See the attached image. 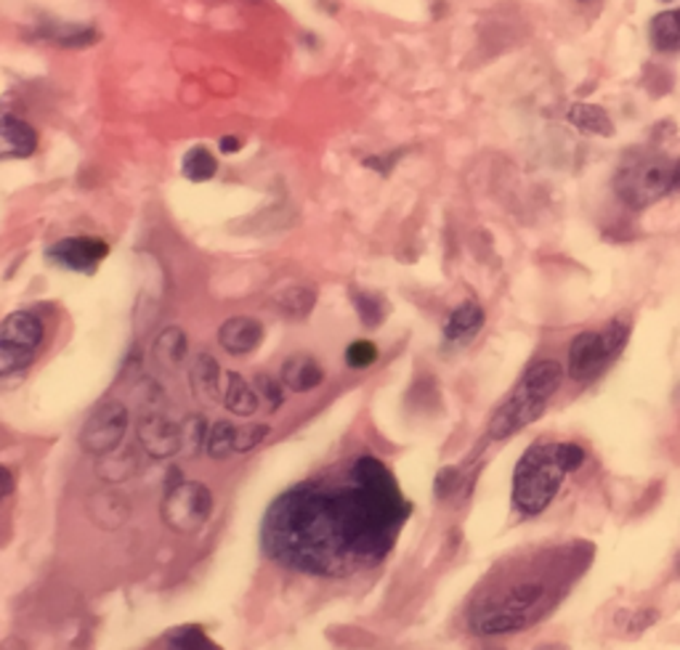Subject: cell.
<instances>
[{
	"mask_svg": "<svg viewBox=\"0 0 680 650\" xmlns=\"http://www.w3.org/2000/svg\"><path fill=\"white\" fill-rule=\"evenodd\" d=\"M259 391L242 378V374L229 372L226 374V391H224V404L231 415L237 417H250L259 409Z\"/></svg>",
	"mask_w": 680,
	"mask_h": 650,
	"instance_id": "17",
	"label": "cell"
},
{
	"mask_svg": "<svg viewBox=\"0 0 680 650\" xmlns=\"http://www.w3.org/2000/svg\"><path fill=\"white\" fill-rule=\"evenodd\" d=\"M566 468L558 457V444L540 438L524 451L513 470V505L524 515H540L556 499Z\"/></svg>",
	"mask_w": 680,
	"mask_h": 650,
	"instance_id": "5",
	"label": "cell"
},
{
	"mask_svg": "<svg viewBox=\"0 0 680 650\" xmlns=\"http://www.w3.org/2000/svg\"><path fill=\"white\" fill-rule=\"evenodd\" d=\"M38 149V133L25 120L14 117L11 112L3 115V152L0 157L3 160H22L35 154Z\"/></svg>",
	"mask_w": 680,
	"mask_h": 650,
	"instance_id": "15",
	"label": "cell"
},
{
	"mask_svg": "<svg viewBox=\"0 0 680 650\" xmlns=\"http://www.w3.org/2000/svg\"><path fill=\"white\" fill-rule=\"evenodd\" d=\"M136 433H139V444L144 446L149 455L158 459L176 455L184 446L181 428H178L176 422H171L168 417L160 415V411H149V415L141 417Z\"/></svg>",
	"mask_w": 680,
	"mask_h": 650,
	"instance_id": "11",
	"label": "cell"
},
{
	"mask_svg": "<svg viewBox=\"0 0 680 650\" xmlns=\"http://www.w3.org/2000/svg\"><path fill=\"white\" fill-rule=\"evenodd\" d=\"M237 431H240V428H235L226 420L213 422L211 431H207V441H205L207 457L226 459L231 451H237Z\"/></svg>",
	"mask_w": 680,
	"mask_h": 650,
	"instance_id": "22",
	"label": "cell"
},
{
	"mask_svg": "<svg viewBox=\"0 0 680 650\" xmlns=\"http://www.w3.org/2000/svg\"><path fill=\"white\" fill-rule=\"evenodd\" d=\"M168 650H224L211 637L205 635V629L197 624H184L168 635Z\"/></svg>",
	"mask_w": 680,
	"mask_h": 650,
	"instance_id": "23",
	"label": "cell"
},
{
	"mask_svg": "<svg viewBox=\"0 0 680 650\" xmlns=\"http://www.w3.org/2000/svg\"><path fill=\"white\" fill-rule=\"evenodd\" d=\"M556 606V589L545 576H513L494 582L470 608V624L479 635L498 637L521 632L540 622Z\"/></svg>",
	"mask_w": 680,
	"mask_h": 650,
	"instance_id": "2",
	"label": "cell"
},
{
	"mask_svg": "<svg viewBox=\"0 0 680 650\" xmlns=\"http://www.w3.org/2000/svg\"><path fill=\"white\" fill-rule=\"evenodd\" d=\"M410 510L391 470L375 457H356L279 494L261 526V547L290 571L349 576L393 550Z\"/></svg>",
	"mask_w": 680,
	"mask_h": 650,
	"instance_id": "1",
	"label": "cell"
},
{
	"mask_svg": "<svg viewBox=\"0 0 680 650\" xmlns=\"http://www.w3.org/2000/svg\"><path fill=\"white\" fill-rule=\"evenodd\" d=\"M277 303H279V308H282V311L288 314V316L303 319V316L312 314V308H314V303H316V295H314V290H308V288H290V290H285L282 295L277 297Z\"/></svg>",
	"mask_w": 680,
	"mask_h": 650,
	"instance_id": "25",
	"label": "cell"
},
{
	"mask_svg": "<svg viewBox=\"0 0 680 650\" xmlns=\"http://www.w3.org/2000/svg\"><path fill=\"white\" fill-rule=\"evenodd\" d=\"M261 340H264V324L253 319V316H231L218 330L221 348L235 356L253 354L261 345Z\"/></svg>",
	"mask_w": 680,
	"mask_h": 650,
	"instance_id": "12",
	"label": "cell"
},
{
	"mask_svg": "<svg viewBox=\"0 0 680 650\" xmlns=\"http://www.w3.org/2000/svg\"><path fill=\"white\" fill-rule=\"evenodd\" d=\"M282 385L285 383H277V380L268 378V374H259V378H255V391H259V396L266 398L268 409L272 411H277L285 404Z\"/></svg>",
	"mask_w": 680,
	"mask_h": 650,
	"instance_id": "30",
	"label": "cell"
},
{
	"mask_svg": "<svg viewBox=\"0 0 680 650\" xmlns=\"http://www.w3.org/2000/svg\"><path fill=\"white\" fill-rule=\"evenodd\" d=\"M43 321L33 311H14L5 316L3 330H0V374L9 378V374L29 367L43 343Z\"/></svg>",
	"mask_w": 680,
	"mask_h": 650,
	"instance_id": "6",
	"label": "cell"
},
{
	"mask_svg": "<svg viewBox=\"0 0 680 650\" xmlns=\"http://www.w3.org/2000/svg\"><path fill=\"white\" fill-rule=\"evenodd\" d=\"M375 361H378V348H375V343H369V340H354V343L345 348V364H349L351 369H367L373 367Z\"/></svg>",
	"mask_w": 680,
	"mask_h": 650,
	"instance_id": "28",
	"label": "cell"
},
{
	"mask_svg": "<svg viewBox=\"0 0 680 650\" xmlns=\"http://www.w3.org/2000/svg\"><path fill=\"white\" fill-rule=\"evenodd\" d=\"M218 146H221V152H224V154L240 152V149H242V139H240V136H224Z\"/></svg>",
	"mask_w": 680,
	"mask_h": 650,
	"instance_id": "34",
	"label": "cell"
},
{
	"mask_svg": "<svg viewBox=\"0 0 680 650\" xmlns=\"http://www.w3.org/2000/svg\"><path fill=\"white\" fill-rule=\"evenodd\" d=\"M43 38L53 40L59 46H91L93 40L99 38L93 29L86 27H53V29H43Z\"/></svg>",
	"mask_w": 680,
	"mask_h": 650,
	"instance_id": "26",
	"label": "cell"
},
{
	"mask_svg": "<svg viewBox=\"0 0 680 650\" xmlns=\"http://www.w3.org/2000/svg\"><path fill=\"white\" fill-rule=\"evenodd\" d=\"M125 464H139L134 459V455H115V451H112V455H106V459L104 462H101V468H99V473L104 475L106 481H125L128 479V475H134V470L136 468H125Z\"/></svg>",
	"mask_w": 680,
	"mask_h": 650,
	"instance_id": "29",
	"label": "cell"
},
{
	"mask_svg": "<svg viewBox=\"0 0 680 650\" xmlns=\"http://www.w3.org/2000/svg\"><path fill=\"white\" fill-rule=\"evenodd\" d=\"M351 301H354L356 314H360V319L365 321L369 330L380 327V321L386 319V301L380 295H375V292L354 290L351 292Z\"/></svg>",
	"mask_w": 680,
	"mask_h": 650,
	"instance_id": "24",
	"label": "cell"
},
{
	"mask_svg": "<svg viewBox=\"0 0 680 650\" xmlns=\"http://www.w3.org/2000/svg\"><path fill=\"white\" fill-rule=\"evenodd\" d=\"M484 308L476 301H465L450 314L444 324V340L450 345H468L484 327Z\"/></svg>",
	"mask_w": 680,
	"mask_h": 650,
	"instance_id": "13",
	"label": "cell"
},
{
	"mask_svg": "<svg viewBox=\"0 0 680 650\" xmlns=\"http://www.w3.org/2000/svg\"><path fill=\"white\" fill-rule=\"evenodd\" d=\"M181 173H184V178H189V181H194V183L211 181V178L218 173V163L205 146H194V149H189L187 157H184Z\"/></svg>",
	"mask_w": 680,
	"mask_h": 650,
	"instance_id": "21",
	"label": "cell"
},
{
	"mask_svg": "<svg viewBox=\"0 0 680 650\" xmlns=\"http://www.w3.org/2000/svg\"><path fill=\"white\" fill-rule=\"evenodd\" d=\"M455 486H457V470H455V468H444V470H441L439 479H437V497H439V499L450 497V494L455 492Z\"/></svg>",
	"mask_w": 680,
	"mask_h": 650,
	"instance_id": "33",
	"label": "cell"
},
{
	"mask_svg": "<svg viewBox=\"0 0 680 650\" xmlns=\"http://www.w3.org/2000/svg\"><path fill=\"white\" fill-rule=\"evenodd\" d=\"M189 385L202 404H216L221 398V367L211 354H200L189 372Z\"/></svg>",
	"mask_w": 680,
	"mask_h": 650,
	"instance_id": "16",
	"label": "cell"
},
{
	"mask_svg": "<svg viewBox=\"0 0 680 650\" xmlns=\"http://www.w3.org/2000/svg\"><path fill=\"white\" fill-rule=\"evenodd\" d=\"M115 510H128V505H125L121 497H115V494H97V497L91 499V518L101 528L106 531L115 528V523H112L110 518Z\"/></svg>",
	"mask_w": 680,
	"mask_h": 650,
	"instance_id": "27",
	"label": "cell"
},
{
	"mask_svg": "<svg viewBox=\"0 0 680 650\" xmlns=\"http://www.w3.org/2000/svg\"><path fill=\"white\" fill-rule=\"evenodd\" d=\"M189 356V343L181 327H168L154 340V359L165 369H178Z\"/></svg>",
	"mask_w": 680,
	"mask_h": 650,
	"instance_id": "19",
	"label": "cell"
},
{
	"mask_svg": "<svg viewBox=\"0 0 680 650\" xmlns=\"http://www.w3.org/2000/svg\"><path fill=\"white\" fill-rule=\"evenodd\" d=\"M582 3H588V0H582Z\"/></svg>",
	"mask_w": 680,
	"mask_h": 650,
	"instance_id": "35",
	"label": "cell"
},
{
	"mask_svg": "<svg viewBox=\"0 0 680 650\" xmlns=\"http://www.w3.org/2000/svg\"><path fill=\"white\" fill-rule=\"evenodd\" d=\"M680 189V160L652 149L630 152L614 176V192L632 211L654 205L656 200Z\"/></svg>",
	"mask_w": 680,
	"mask_h": 650,
	"instance_id": "4",
	"label": "cell"
},
{
	"mask_svg": "<svg viewBox=\"0 0 680 650\" xmlns=\"http://www.w3.org/2000/svg\"><path fill=\"white\" fill-rule=\"evenodd\" d=\"M648 38L652 46L662 53H676L680 51V9L662 11L648 25Z\"/></svg>",
	"mask_w": 680,
	"mask_h": 650,
	"instance_id": "18",
	"label": "cell"
},
{
	"mask_svg": "<svg viewBox=\"0 0 680 650\" xmlns=\"http://www.w3.org/2000/svg\"><path fill=\"white\" fill-rule=\"evenodd\" d=\"M558 457L564 462L566 473H575L584 462V449L580 444H575V441H566V444H558Z\"/></svg>",
	"mask_w": 680,
	"mask_h": 650,
	"instance_id": "32",
	"label": "cell"
},
{
	"mask_svg": "<svg viewBox=\"0 0 680 650\" xmlns=\"http://www.w3.org/2000/svg\"><path fill=\"white\" fill-rule=\"evenodd\" d=\"M46 255L51 264L67 268V271L88 273L110 255V244L97 237H67V240L51 244Z\"/></svg>",
	"mask_w": 680,
	"mask_h": 650,
	"instance_id": "9",
	"label": "cell"
},
{
	"mask_svg": "<svg viewBox=\"0 0 680 650\" xmlns=\"http://www.w3.org/2000/svg\"><path fill=\"white\" fill-rule=\"evenodd\" d=\"M213 492L202 481H178L168 486L163 499L165 526L178 534L200 531L213 515Z\"/></svg>",
	"mask_w": 680,
	"mask_h": 650,
	"instance_id": "7",
	"label": "cell"
},
{
	"mask_svg": "<svg viewBox=\"0 0 680 650\" xmlns=\"http://www.w3.org/2000/svg\"><path fill=\"white\" fill-rule=\"evenodd\" d=\"M272 428L266 422H259V425H248L237 431V451H250L255 446H261L266 441V435Z\"/></svg>",
	"mask_w": 680,
	"mask_h": 650,
	"instance_id": "31",
	"label": "cell"
},
{
	"mask_svg": "<svg viewBox=\"0 0 680 650\" xmlns=\"http://www.w3.org/2000/svg\"><path fill=\"white\" fill-rule=\"evenodd\" d=\"M564 380V367L556 359H542L527 369L521 383L511 393L508 402L498 409V415L489 422V435L494 441H505L527 425H532L537 417L547 407L553 393Z\"/></svg>",
	"mask_w": 680,
	"mask_h": 650,
	"instance_id": "3",
	"label": "cell"
},
{
	"mask_svg": "<svg viewBox=\"0 0 680 650\" xmlns=\"http://www.w3.org/2000/svg\"><path fill=\"white\" fill-rule=\"evenodd\" d=\"M566 120L575 125L577 130H582V133L614 136L612 120H608L606 112L595 104H571Z\"/></svg>",
	"mask_w": 680,
	"mask_h": 650,
	"instance_id": "20",
	"label": "cell"
},
{
	"mask_svg": "<svg viewBox=\"0 0 680 650\" xmlns=\"http://www.w3.org/2000/svg\"><path fill=\"white\" fill-rule=\"evenodd\" d=\"M614 359L604 332H580L569 345V378L588 383Z\"/></svg>",
	"mask_w": 680,
	"mask_h": 650,
	"instance_id": "10",
	"label": "cell"
},
{
	"mask_svg": "<svg viewBox=\"0 0 680 650\" xmlns=\"http://www.w3.org/2000/svg\"><path fill=\"white\" fill-rule=\"evenodd\" d=\"M282 383L295 393H308L325 383V369L308 354H295L282 364Z\"/></svg>",
	"mask_w": 680,
	"mask_h": 650,
	"instance_id": "14",
	"label": "cell"
},
{
	"mask_svg": "<svg viewBox=\"0 0 680 650\" xmlns=\"http://www.w3.org/2000/svg\"><path fill=\"white\" fill-rule=\"evenodd\" d=\"M130 425V411L123 402H106L86 420L80 446L91 455H112L123 444Z\"/></svg>",
	"mask_w": 680,
	"mask_h": 650,
	"instance_id": "8",
	"label": "cell"
}]
</instances>
